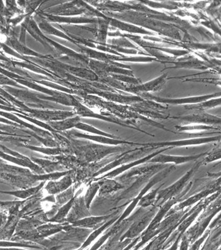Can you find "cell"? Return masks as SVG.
<instances>
[{
	"mask_svg": "<svg viewBox=\"0 0 221 250\" xmlns=\"http://www.w3.org/2000/svg\"><path fill=\"white\" fill-rule=\"evenodd\" d=\"M201 165V161H198V162H196L193 165L192 168L188 171L181 178L179 179V180L177 181L176 183H174V184H172L169 187L159 191L154 206L160 208L162 204L165 203L168 199L176 196L179 193L181 192L184 188L187 185L188 181L194 176L195 173H196Z\"/></svg>",
	"mask_w": 221,
	"mask_h": 250,
	"instance_id": "6da1fadb",
	"label": "cell"
},
{
	"mask_svg": "<svg viewBox=\"0 0 221 250\" xmlns=\"http://www.w3.org/2000/svg\"><path fill=\"white\" fill-rule=\"evenodd\" d=\"M220 195H221V190L213 193L211 196L209 195L208 197H207V198L206 197V198L202 199L201 201H200V203L197 204L196 208L194 209L193 212L190 215H189L185 219H184L181 222V223L178 226V227L177 228L178 230H177L176 233H175V235L172 237L173 239H176H176L174 242V245L170 247V250L178 249L179 244L180 243L181 239L182 236L185 233V231L187 230L188 228L194 223L195 220L200 214V213L202 212V211L205 208L210 205L211 203H212L213 201L216 200Z\"/></svg>",
	"mask_w": 221,
	"mask_h": 250,
	"instance_id": "7a4b0ae2",
	"label": "cell"
},
{
	"mask_svg": "<svg viewBox=\"0 0 221 250\" xmlns=\"http://www.w3.org/2000/svg\"><path fill=\"white\" fill-rule=\"evenodd\" d=\"M175 170H176V167L175 166V165H170L169 166L166 167V168L162 169V170H161V172L160 171V172L156 173V174L153 175L152 179L148 181L146 186L141 190L138 196L132 201L130 205L126 208V209L123 211V213L120 215L119 218L114 223V225H119L123 220L125 219L126 217L132 212V211L134 210V209L137 206H138L139 201H140V199L142 198V196L145 195L146 192H147L150 188H152L155 185L158 184L159 182L163 180L164 179H165L168 175H169L170 173L173 172V171Z\"/></svg>",
	"mask_w": 221,
	"mask_h": 250,
	"instance_id": "3957f363",
	"label": "cell"
},
{
	"mask_svg": "<svg viewBox=\"0 0 221 250\" xmlns=\"http://www.w3.org/2000/svg\"><path fill=\"white\" fill-rule=\"evenodd\" d=\"M189 209H190V208L186 209H183V210L174 211V212L168 213V214L166 215V219H164L163 221L162 220L160 223L157 224V225H155L154 227H152L151 229H148V230H144L143 232L140 235L141 241L134 247V249H140L142 245L147 243L150 240L154 239L157 235L165 230L171 225H172L175 222L180 220L181 217Z\"/></svg>",
	"mask_w": 221,
	"mask_h": 250,
	"instance_id": "277c9868",
	"label": "cell"
},
{
	"mask_svg": "<svg viewBox=\"0 0 221 250\" xmlns=\"http://www.w3.org/2000/svg\"><path fill=\"white\" fill-rule=\"evenodd\" d=\"M158 208V207L154 206L149 211L146 212L145 214L142 215L140 218L138 217V218L136 219V221L132 223L127 230L121 236L119 243L125 239H134L140 236L147 229L150 222L154 218Z\"/></svg>",
	"mask_w": 221,
	"mask_h": 250,
	"instance_id": "5b68a950",
	"label": "cell"
},
{
	"mask_svg": "<svg viewBox=\"0 0 221 250\" xmlns=\"http://www.w3.org/2000/svg\"><path fill=\"white\" fill-rule=\"evenodd\" d=\"M152 147L145 146L144 148H136L133 150L127 151L124 152L123 154L119 157V158L114 159L109 164L106 165L103 168L100 169L97 171L92 177L93 178L97 177L98 175H101L102 173L108 172L112 169L116 168V167L120 166V165H126L128 162H132V161H136L139 159L140 157H141L142 155L144 154L145 151L150 150Z\"/></svg>",
	"mask_w": 221,
	"mask_h": 250,
	"instance_id": "8992f818",
	"label": "cell"
},
{
	"mask_svg": "<svg viewBox=\"0 0 221 250\" xmlns=\"http://www.w3.org/2000/svg\"><path fill=\"white\" fill-rule=\"evenodd\" d=\"M120 147H106L92 145L90 147H86L85 150H81L79 157L83 159L85 162H98L104 158V157L113 153L122 151Z\"/></svg>",
	"mask_w": 221,
	"mask_h": 250,
	"instance_id": "52a82bcc",
	"label": "cell"
},
{
	"mask_svg": "<svg viewBox=\"0 0 221 250\" xmlns=\"http://www.w3.org/2000/svg\"><path fill=\"white\" fill-rule=\"evenodd\" d=\"M219 190H221V177H219L215 184L212 185V186L209 187L208 188H206L204 190L201 191V192L193 195L190 198L182 201V203L178 204L176 206L175 205L174 207L170 209L167 214L174 212V211L183 210L186 208L190 207L191 206L194 205V204L200 202L202 199L206 198L209 195H212Z\"/></svg>",
	"mask_w": 221,
	"mask_h": 250,
	"instance_id": "ba28073f",
	"label": "cell"
},
{
	"mask_svg": "<svg viewBox=\"0 0 221 250\" xmlns=\"http://www.w3.org/2000/svg\"><path fill=\"white\" fill-rule=\"evenodd\" d=\"M172 147L169 146L168 148H163L162 150L157 151L156 152L152 153V154L148 155V156L142 157V158L137 159L136 161H132L131 163H128V164L121 165L120 168H118L112 171L109 173H106V174L102 175V177H95L93 179V181H98L102 178H110L112 179L114 177H116L121 174V173L125 172V171L129 170V169L134 168L138 166V165H141L142 163H147L150 159L153 158L154 157L158 156V155L161 154L164 151L167 150L168 149L172 148Z\"/></svg>",
	"mask_w": 221,
	"mask_h": 250,
	"instance_id": "9c48e42d",
	"label": "cell"
},
{
	"mask_svg": "<svg viewBox=\"0 0 221 250\" xmlns=\"http://www.w3.org/2000/svg\"><path fill=\"white\" fill-rule=\"evenodd\" d=\"M169 165V164H161V163H150V165H146L145 166L134 167V168L128 170L127 172L124 173V174L120 177L118 180L122 183L124 181L129 180L130 179L137 176V175L141 176V175L150 172H158L162 169L166 168Z\"/></svg>",
	"mask_w": 221,
	"mask_h": 250,
	"instance_id": "30bf717a",
	"label": "cell"
},
{
	"mask_svg": "<svg viewBox=\"0 0 221 250\" xmlns=\"http://www.w3.org/2000/svg\"><path fill=\"white\" fill-rule=\"evenodd\" d=\"M220 212V211H215V212L212 213V214L208 217L198 220L196 224H195L193 227L189 229L186 231V232L185 231L186 233H184V234L187 237L190 244L194 243L197 239H199L201 236L203 234L204 231L206 230V229L208 228L211 221L216 216V214Z\"/></svg>",
	"mask_w": 221,
	"mask_h": 250,
	"instance_id": "8fae6325",
	"label": "cell"
},
{
	"mask_svg": "<svg viewBox=\"0 0 221 250\" xmlns=\"http://www.w3.org/2000/svg\"><path fill=\"white\" fill-rule=\"evenodd\" d=\"M206 154L207 153H203V154L188 156H173L160 154L150 159L147 163H161V164L174 163V165L183 164V163L190 162V161L198 160L200 157L206 156Z\"/></svg>",
	"mask_w": 221,
	"mask_h": 250,
	"instance_id": "7c38bea8",
	"label": "cell"
},
{
	"mask_svg": "<svg viewBox=\"0 0 221 250\" xmlns=\"http://www.w3.org/2000/svg\"><path fill=\"white\" fill-rule=\"evenodd\" d=\"M120 211L108 215H102L99 217H86L85 218L78 220L72 222L71 225L73 227L83 228V229H95L103 225L107 220L112 218L114 215L118 214Z\"/></svg>",
	"mask_w": 221,
	"mask_h": 250,
	"instance_id": "4fadbf2b",
	"label": "cell"
},
{
	"mask_svg": "<svg viewBox=\"0 0 221 250\" xmlns=\"http://www.w3.org/2000/svg\"><path fill=\"white\" fill-rule=\"evenodd\" d=\"M70 210L71 211H69L65 219L68 223H72V222L90 216V213L84 201L83 197L82 196L76 197L75 202Z\"/></svg>",
	"mask_w": 221,
	"mask_h": 250,
	"instance_id": "5bb4252c",
	"label": "cell"
},
{
	"mask_svg": "<svg viewBox=\"0 0 221 250\" xmlns=\"http://www.w3.org/2000/svg\"><path fill=\"white\" fill-rule=\"evenodd\" d=\"M73 172L65 175L63 179L60 181H50L45 189L47 192L51 195H55L56 193L63 192V191L67 189L68 188L72 187L74 183L72 173Z\"/></svg>",
	"mask_w": 221,
	"mask_h": 250,
	"instance_id": "9a60e30c",
	"label": "cell"
},
{
	"mask_svg": "<svg viewBox=\"0 0 221 250\" xmlns=\"http://www.w3.org/2000/svg\"><path fill=\"white\" fill-rule=\"evenodd\" d=\"M71 227V225H68V223L65 224H47V225H41L36 228V229L39 233L40 237L42 239H45V237L49 236L55 234L58 232H61L62 231H67Z\"/></svg>",
	"mask_w": 221,
	"mask_h": 250,
	"instance_id": "2e32d148",
	"label": "cell"
},
{
	"mask_svg": "<svg viewBox=\"0 0 221 250\" xmlns=\"http://www.w3.org/2000/svg\"><path fill=\"white\" fill-rule=\"evenodd\" d=\"M100 185L98 190L100 196L110 194L124 188V185L110 178H102L98 181Z\"/></svg>",
	"mask_w": 221,
	"mask_h": 250,
	"instance_id": "e0dca14e",
	"label": "cell"
},
{
	"mask_svg": "<svg viewBox=\"0 0 221 250\" xmlns=\"http://www.w3.org/2000/svg\"><path fill=\"white\" fill-rule=\"evenodd\" d=\"M81 190L78 191L70 201H68L65 205L61 206V207L58 209L56 214L49 220V222L54 223H63L64 220L67 217L68 213H69L70 209H71L72 207H73L76 197L81 193Z\"/></svg>",
	"mask_w": 221,
	"mask_h": 250,
	"instance_id": "ac0fdd59",
	"label": "cell"
},
{
	"mask_svg": "<svg viewBox=\"0 0 221 250\" xmlns=\"http://www.w3.org/2000/svg\"><path fill=\"white\" fill-rule=\"evenodd\" d=\"M32 161L42 168L44 172L47 173L56 172H63L65 167L60 164L58 161L50 160V159H43L31 157Z\"/></svg>",
	"mask_w": 221,
	"mask_h": 250,
	"instance_id": "d6986e66",
	"label": "cell"
},
{
	"mask_svg": "<svg viewBox=\"0 0 221 250\" xmlns=\"http://www.w3.org/2000/svg\"><path fill=\"white\" fill-rule=\"evenodd\" d=\"M119 217L120 216L118 215V214L112 217V218L107 220L103 225L100 226V227H98V229H94V231H92V232L90 233V235L86 238V239L84 241L83 245H82L81 247L80 248V250L85 249V248L88 247V246H89L90 244H91L92 242H93L94 240L98 237V236L101 235L102 232H103L104 230H106V229H107L108 228H109L110 226L113 225Z\"/></svg>",
	"mask_w": 221,
	"mask_h": 250,
	"instance_id": "ffe728a7",
	"label": "cell"
},
{
	"mask_svg": "<svg viewBox=\"0 0 221 250\" xmlns=\"http://www.w3.org/2000/svg\"><path fill=\"white\" fill-rule=\"evenodd\" d=\"M216 138H207V139H200V140H186V141H176V142H169V143H156V144H149L146 145H148L147 146L152 147H160V146H186V145H199L201 144V143H205L210 142L216 140Z\"/></svg>",
	"mask_w": 221,
	"mask_h": 250,
	"instance_id": "44dd1931",
	"label": "cell"
},
{
	"mask_svg": "<svg viewBox=\"0 0 221 250\" xmlns=\"http://www.w3.org/2000/svg\"><path fill=\"white\" fill-rule=\"evenodd\" d=\"M214 230L211 231L210 235L207 238V241L202 250L218 249V241H221V225L214 228Z\"/></svg>",
	"mask_w": 221,
	"mask_h": 250,
	"instance_id": "7402d4cb",
	"label": "cell"
},
{
	"mask_svg": "<svg viewBox=\"0 0 221 250\" xmlns=\"http://www.w3.org/2000/svg\"><path fill=\"white\" fill-rule=\"evenodd\" d=\"M163 186V184L159 187L158 188L153 189V190L150 191V192L147 193V194L143 195L142 198L139 201L138 206L142 208H147L149 207L154 205L155 201H156L157 195L160 190L161 187Z\"/></svg>",
	"mask_w": 221,
	"mask_h": 250,
	"instance_id": "603a6c76",
	"label": "cell"
},
{
	"mask_svg": "<svg viewBox=\"0 0 221 250\" xmlns=\"http://www.w3.org/2000/svg\"><path fill=\"white\" fill-rule=\"evenodd\" d=\"M76 136L80 137V138H85L89 139L90 140L98 141V142L104 143V144L108 145H118L120 144H128V145H133L135 144V143H132L130 142H127V141H119V140H112V139L104 138V137H97V136H86V135H83L81 134H76Z\"/></svg>",
	"mask_w": 221,
	"mask_h": 250,
	"instance_id": "cb8c5ba5",
	"label": "cell"
},
{
	"mask_svg": "<svg viewBox=\"0 0 221 250\" xmlns=\"http://www.w3.org/2000/svg\"><path fill=\"white\" fill-rule=\"evenodd\" d=\"M100 189V185L98 181H93V183L90 184L89 187L85 193V196L83 197L84 201H85V205L88 209L90 208L92 201L95 197L96 193L98 192Z\"/></svg>",
	"mask_w": 221,
	"mask_h": 250,
	"instance_id": "d4e9b609",
	"label": "cell"
},
{
	"mask_svg": "<svg viewBox=\"0 0 221 250\" xmlns=\"http://www.w3.org/2000/svg\"><path fill=\"white\" fill-rule=\"evenodd\" d=\"M45 181H43V182L40 183L39 185H38L37 187L25 189V190L15 191V192L9 193L15 195V196L18 197H20V198H27V197L33 196V195H36L37 193H39L40 191L42 189V188L43 187L44 185L45 184Z\"/></svg>",
	"mask_w": 221,
	"mask_h": 250,
	"instance_id": "484cf974",
	"label": "cell"
},
{
	"mask_svg": "<svg viewBox=\"0 0 221 250\" xmlns=\"http://www.w3.org/2000/svg\"><path fill=\"white\" fill-rule=\"evenodd\" d=\"M27 147L31 149V150H32L36 151V152H41L43 153V154L49 155V156H56V155L68 154V150H66V149L61 148H41V147H36L31 146H29Z\"/></svg>",
	"mask_w": 221,
	"mask_h": 250,
	"instance_id": "4316f807",
	"label": "cell"
},
{
	"mask_svg": "<svg viewBox=\"0 0 221 250\" xmlns=\"http://www.w3.org/2000/svg\"><path fill=\"white\" fill-rule=\"evenodd\" d=\"M79 122L80 118L77 117V118L70 119V120L63 121L61 122L51 123V125L56 130H65L72 128V127L76 126Z\"/></svg>",
	"mask_w": 221,
	"mask_h": 250,
	"instance_id": "83f0119b",
	"label": "cell"
},
{
	"mask_svg": "<svg viewBox=\"0 0 221 250\" xmlns=\"http://www.w3.org/2000/svg\"><path fill=\"white\" fill-rule=\"evenodd\" d=\"M221 157V148L214 149L212 152L206 154V157H204L203 160L201 161L202 165H206L212 161L218 160Z\"/></svg>",
	"mask_w": 221,
	"mask_h": 250,
	"instance_id": "f1b7e54d",
	"label": "cell"
},
{
	"mask_svg": "<svg viewBox=\"0 0 221 250\" xmlns=\"http://www.w3.org/2000/svg\"><path fill=\"white\" fill-rule=\"evenodd\" d=\"M211 231H212V229H206L203 234L201 236L199 239H197L194 243H193L192 246L189 247V249H190V250H200L202 244H203L204 242L206 241L207 238H208L209 235H210Z\"/></svg>",
	"mask_w": 221,
	"mask_h": 250,
	"instance_id": "f546056e",
	"label": "cell"
},
{
	"mask_svg": "<svg viewBox=\"0 0 221 250\" xmlns=\"http://www.w3.org/2000/svg\"><path fill=\"white\" fill-rule=\"evenodd\" d=\"M76 127H77L78 128L81 129V130L88 131V132L92 133H95L96 134H99L100 136H108L111 137V138H113V136H110L109 134H106V133L101 132V131L98 130L97 129L94 128L93 127L89 126V125L78 124L77 125H76Z\"/></svg>",
	"mask_w": 221,
	"mask_h": 250,
	"instance_id": "4dcf8cb0",
	"label": "cell"
},
{
	"mask_svg": "<svg viewBox=\"0 0 221 250\" xmlns=\"http://www.w3.org/2000/svg\"><path fill=\"white\" fill-rule=\"evenodd\" d=\"M181 245L180 247V250H188L189 247H190V242H189V240L188 239L187 237H186V235L183 234L182 236L181 239Z\"/></svg>",
	"mask_w": 221,
	"mask_h": 250,
	"instance_id": "1f68e13d",
	"label": "cell"
},
{
	"mask_svg": "<svg viewBox=\"0 0 221 250\" xmlns=\"http://www.w3.org/2000/svg\"><path fill=\"white\" fill-rule=\"evenodd\" d=\"M211 223V222H210ZM221 225V213H219L218 218H217L214 220L212 223L209 224L208 229H214V228L218 227V226Z\"/></svg>",
	"mask_w": 221,
	"mask_h": 250,
	"instance_id": "d6a6232c",
	"label": "cell"
}]
</instances>
